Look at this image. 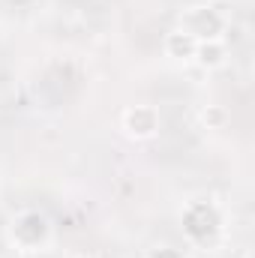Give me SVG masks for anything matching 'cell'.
I'll use <instances>...</instances> for the list:
<instances>
[{
    "label": "cell",
    "instance_id": "cell-3",
    "mask_svg": "<svg viewBox=\"0 0 255 258\" xmlns=\"http://www.w3.org/2000/svg\"><path fill=\"white\" fill-rule=\"evenodd\" d=\"M81 258H99V255H81Z\"/></svg>",
    "mask_w": 255,
    "mask_h": 258
},
{
    "label": "cell",
    "instance_id": "cell-2",
    "mask_svg": "<svg viewBox=\"0 0 255 258\" xmlns=\"http://www.w3.org/2000/svg\"><path fill=\"white\" fill-rule=\"evenodd\" d=\"M168 51H171V54H183V57H186L189 51H195V42H192L189 33H183V36H180V33H174V36L168 39Z\"/></svg>",
    "mask_w": 255,
    "mask_h": 258
},
{
    "label": "cell",
    "instance_id": "cell-1",
    "mask_svg": "<svg viewBox=\"0 0 255 258\" xmlns=\"http://www.w3.org/2000/svg\"><path fill=\"white\" fill-rule=\"evenodd\" d=\"M198 63L201 66H219L222 63V57H225V51H222V45H216V42H210V45H198Z\"/></svg>",
    "mask_w": 255,
    "mask_h": 258
}]
</instances>
